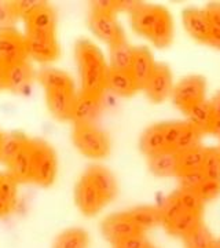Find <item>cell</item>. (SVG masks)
<instances>
[{
	"instance_id": "26",
	"label": "cell",
	"mask_w": 220,
	"mask_h": 248,
	"mask_svg": "<svg viewBox=\"0 0 220 248\" xmlns=\"http://www.w3.org/2000/svg\"><path fill=\"white\" fill-rule=\"evenodd\" d=\"M136 47L131 46L127 40L110 47V69L112 71L130 72L135 57Z\"/></svg>"
},
{
	"instance_id": "43",
	"label": "cell",
	"mask_w": 220,
	"mask_h": 248,
	"mask_svg": "<svg viewBox=\"0 0 220 248\" xmlns=\"http://www.w3.org/2000/svg\"><path fill=\"white\" fill-rule=\"evenodd\" d=\"M213 248H220V240L215 241V244H213Z\"/></svg>"
},
{
	"instance_id": "3",
	"label": "cell",
	"mask_w": 220,
	"mask_h": 248,
	"mask_svg": "<svg viewBox=\"0 0 220 248\" xmlns=\"http://www.w3.org/2000/svg\"><path fill=\"white\" fill-rule=\"evenodd\" d=\"M130 14L131 25L136 33L145 36L160 48L168 47L172 43L174 21L167 9L161 6L133 3Z\"/></svg>"
},
{
	"instance_id": "44",
	"label": "cell",
	"mask_w": 220,
	"mask_h": 248,
	"mask_svg": "<svg viewBox=\"0 0 220 248\" xmlns=\"http://www.w3.org/2000/svg\"><path fill=\"white\" fill-rule=\"evenodd\" d=\"M1 141H3V134L0 133V146H1Z\"/></svg>"
},
{
	"instance_id": "6",
	"label": "cell",
	"mask_w": 220,
	"mask_h": 248,
	"mask_svg": "<svg viewBox=\"0 0 220 248\" xmlns=\"http://www.w3.org/2000/svg\"><path fill=\"white\" fill-rule=\"evenodd\" d=\"M33 157H32V172L30 182L40 186H50L57 178V156L54 149L40 140H32Z\"/></svg>"
},
{
	"instance_id": "8",
	"label": "cell",
	"mask_w": 220,
	"mask_h": 248,
	"mask_svg": "<svg viewBox=\"0 0 220 248\" xmlns=\"http://www.w3.org/2000/svg\"><path fill=\"white\" fill-rule=\"evenodd\" d=\"M206 81L203 76L190 75L180 80L172 91V101L179 108L187 113L191 108L205 101Z\"/></svg>"
},
{
	"instance_id": "2",
	"label": "cell",
	"mask_w": 220,
	"mask_h": 248,
	"mask_svg": "<svg viewBox=\"0 0 220 248\" xmlns=\"http://www.w3.org/2000/svg\"><path fill=\"white\" fill-rule=\"evenodd\" d=\"M74 57L79 68L81 94L102 97L110 72L102 51L91 40L80 39L74 46Z\"/></svg>"
},
{
	"instance_id": "18",
	"label": "cell",
	"mask_w": 220,
	"mask_h": 248,
	"mask_svg": "<svg viewBox=\"0 0 220 248\" xmlns=\"http://www.w3.org/2000/svg\"><path fill=\"white\" fill-rule=\"evenodd\" d=\"M141 149L147 156L159 152L168 151L167 148V123L154 124L149 127L141 138Z\"/></svg>"
},
{
	"instance_id": "37",
	"label": "cell",
	"mask_w": 220,
	"mask_h": 248,
	"mask_svg": "<svg viewBox=\"0 0 220 248\" xmlns=\"http://www.w3.org/2000/svg\"><path fill=\"white\" fill-rule=\"evenodd\" d=\"M200 197L205 202H209V200H213L216 199L218 196L220 195V181H211V179H205L201 187L198 189L197 192Z\"/></svg>"
},
{
	"instance_id": "29",
	"label": "cell",
	"mask_w": 220,
	"mask_h": 248,
	"mask_svg": "<svg viewBox=\"0 0 220 248\" xmlns=\"http://www.w3.org/2000/svg\"><path fill=\"white\" fill-rule=\"evenodd\" d=\"M205 152H206V148H203L201 145H198L189 151L179 153V174L203 170Z\"/></svg>"
},
{
	"instance_id": "39",
	"label": "cell",
	"mask_w": 220,
	"mask_h": 248,
	"mask_svg": "<svg viewBox=\"0 0 220 248\" xmlns=\"http://www.w3.org/2000/svg\"><path fill=\"white\" fill-rule=\"evenodd\" d=\"M151 244L149 240L145 237V234H138L130 239H125L120 243L115 244V248H149Z\"/></svg>"
},
{
	"instance_id": "7",
	"label": "cell",
	"mask_w": 220,
	"mask_h": 248,
	"mask_svg": "<svg viewBox=\"0 0 220 248\" xmlns=\"http://www.w3.org/2000/svg\"><path fill=\"white\" fill-rule=\"evenodd\" d=\"M92 33L107 45L115 46L125 40V35L116 14L94 6L88 19Z\"/></svg>"
},
{
	"instance_id": "40",
	"label": "cell",
	"mask_w": 220,
	"mask_h": 248,
	"mask_svg": "<svg viewBox=\"0 0 220 248\" xmlns=\"http://www.w3.org/2000/svg\"><path fill=\"white\" fill-rule=\"evenodd\" d=\"M211 108H212V113H213V117L215 120H219L220 119V91L213 97V99L211 101Z\"/></svg>"
},
{
	"instance_id": "28",
	"label": "cell",
	"mask_w": 220,
	"mask_h": 248,
	"mask_svg": "<svg viewBox=\"0 0 220 248\" xmlns=\"http://www.w3.org/2000/svg\"><path fill=\"white\" fill-rule=\"evenodd\" d=\"M89 236L80 228H72L62 232L54 243V248H88Z\"/></svg>"
},
{
	"instance_id": "14",
	"label": "cell",
	"mask_w": 220,
	"mask_h": 248,
	"mask_svg": "<svg viewBox=\"0 0 220 248\" xmlns=\"http://www.w3.org/2000/svg\"><path fill=\"white\" fill-rule=\"evenodd\" d=\"M35 80V72L30 63L22 61L6 68V89L13 93L24 94L30 89Z\"/></svg>"
},
{
	"instance_id": "15",
	"label": "cell",
	"mask_w": 220,
	"mask_h": 248,
	"mask_svg": "<svg viewBox=\"0 0 220 248\" xmlns=\"http://www.w3.org/2000/svg\"><path fill=\"white\" fill-rule=\"evenodd\" d=\"M156 65L157 63L154 62V57H153V54L149 48L136 47L130 73L132 75V78H133L136 86L139 89H143L146 86L150 76L153 75V72L156 69Z\"/></svg>"
},
{
	"instance_id": "10",
	"label": "cell",
	"mask_w": 220,
	"mask_h": 248,
	"mask_svg": "<svg viewBox=\"0 0 220 248\" xmlns=\"http://www.w3.org/2000/svg\"><path fill=\"white\" fill-rule=\"evenodd\" d=\"M101 229H102L103 236L113 246L125 239H130V237L138 236V234H145L136 226V223L132 221L131 217L127 214V211L113 214V215L105 218L102 225H101Z\"/></svg>"
},
{
	"instance_id": "19",
	"label": "cell",
	"mask_w": 220,
	"mask_h": 248,
	"mask_svg": "<svg viewBox=\"0 0 220 248\" xmlns=\"http://www.w3.org/2000/svg\"><path fill=\"white\" fill-rule=\"evenodd\" d=\"M149 167L153 174L160 177L179 175V153L175 151H162L149 156Z\"/></svg>"
},
{
	"instance_id": "16",
	"label": "cell",
	"mask_w": 220,
	"mask_h": 248,
	"mask_svg": "<svg viewBox=\"0 0 220 248\" xmlns=\"http://www.w3.org/2000/svg\"><path fill=\"white\" fill-rule=\"evenodd\" d=\"M183 25L194 40L209 43V22L204 10L186 9L183 11Z\"/></svg>"
},
{
	"instance_id": "17",
	"label": "cell",
	"mask_w": 220,
	"mask_h": 248,
	"mask_svg": "<svg viewBox=\"0 0 220 248\" xmlns=\"http://www.w3.org/2000/svg\"><path fill=\"white\" fill-rule=\"evenodd\" d=\"M101 110V97L80 94L76 99L72 120L74 124H92Z\"/></svg>"
},
{
	"instance_id": "22",
	"label": "cell",
	"mask_w": 220,
	"mask_h": 248,
	"mask_svg": "<svg viewBox=\"0 0 220 248\" xmlns=\"http://www.w3.org/2000/svg\"><path fill=\"white\" fill-rule=\"evenodd\" d=\"M106 89L120 97H131L132 94H135L139 90V87L136 86L130 72L110 69L109 76H107Z\"/></svg>"
},
{
	"instance_id": "1",
	"label": "cell",
	"mask_w": 220,
	"mask_h": 248,
	"mask_svg": "<svg viewBox=\"0 0 220 248\" xmlns=\"http://www.w3.org/2000/svg\"><path fill=\"white\" fill-rule=\"evenodd\" d=\"M115 175L102 166H91L81 175L74 189V202L87 217L97 215L117 196Z\"/></svg>"
},
{
	"instance_id": "41",
	"label": "cell",
	"mask_w": 220,
	"mask_h": 248,
	"mask_svg": "<svg viewBox=\"0 0 220 248\" xmlns=\"http://www.w3.org/2000/svg\"><path fill=\"white\" fill-rule=\"evenodd\" d=\"M6 89V68L0 66V90Z\"/></svg>"
},
{
	"instance_id": "45",
	"label": "cell",
	"mask_w": 220,
	"mask_h": 248,
	"mask_svg": "<svg viewBox=\"0 0 220 248\" xmlns=\"http://www.w3.org/2000/svg\"><path fill=\"white\" fill-rule=\"evenodd\" d=\"M149 248H156V247H153V246H150V247Z\"/></svg>"
},
{
	"instance_id": "30",
	"label": "cell",
	"mask_w": 220,
	"mask_h": 248,
	"mask_svg": "<svg viewBox=\"0 0 220 248\" xmlns=\"http://www.w3.org/2000/svg\"><path fill=\"white\" fill-rule=\"evenodd\" d=\"M201 135L203 134L200 133L195 127H193L189 122H183V125H182V130H180L179 137L176 140L174 151L177 152V153H182V152L189 151L191 148L198 146Z\"/></svg>"
},
{
	"instance_id": "36",
	"label": "cell",
	"mask_w": 220,
	"mask_h": 248,
	"mask_svg": "<svg viewBox=\"0 0 220 248\" xmlns=\"http://www.w3.org/2000/svg\"><path fill=\"white\" fill-rule=\"evenodd\" d=\"M17 18L13 1H0V29L13 28Z\"/></svg>"
},
{
	"instance_id": "31",
	"label": "cell",
	"mask_w": 220,
	"mask_h": 248,
	"mask_svg": "<svg viewBox=\"0 0 220 248\" xmlns=\"http://www.w3.org/2000/svg\"><path fill=\"white\" fill-rule=\"evenodd\" d=\"M174 197H175L176 202L179 203L180 208L185 213L203 214L204 200L200 197V195L197 192L179 189L177 192L174 193Z\"/></svg>"
},
{
	"instance_id": "5",
	"label": "cell",
	"mask_w": 220,
	"mask_h": 248,
	"mask_svg": "<svg viewBox=\"0 0 220 248\" xmlns=\"http://www.w3.org/2000/svg\"><path fill=\"white\" fill-rule=\"evenodd\" d=\"M73 142L84 156L91 159H103L110 153L107 134L94 124H74Z\"/></svg>"
},
{
	"instance_id": "32",
	"label": "cell",
	"mask_w": 220,
	"mask_h": 248,
	"mask_svg": "<svg viewBox=\"0 0 220 248\" xmlns=\"http://www.w3.org/2000/svg\"><path fill=\"white\" fill-rule=\"evenodd\" d=\"M209 22V43L216 48H220V3H209L204 9Z\"/></svg>"
},
{
	"instance_id": "11",
	"label": "cell",
	"mask_w": 220,
	"mask_h": 248,
	"mask_svg": "<svg viewBox=\"0 0 220 248\" xmlns=\"http://www.w3.org/2000/svg\"><path fill=\"white\" fill-rule=\"evenodd\" d=\"M28 57L36 61L47 63L58 60L59 46L55 35H25Z\"/></svg>"
},
{
	"instance_id": "25",
	"label": "cell",
	"mask_w": 220,
	"mask_h": 248,
	"mask_svg": "<svg viewBox=\"0 0 220 248\" xmlns=\"http://www.w3.org/2000/svg\"><path fill=\"white\" fill-rule=\"evenodd\" d=\"M127 214L131 217V219L143 233L149 231L151 228L157 226L162 222L161 218V210L157 207H149V205H142L135 207L132 210H128Z\"/></svg>"
},
{
	"instance_id": "42",
	"label": "cell",
	"mask_w": 220,
	"mask_h": 248,
	"mask_svg": "<svg viewBox=\"0 0 220 248\" xmlns=\"http://www.w3.org/2000/svg\"><path fill=\"white\" fill-rule=\"evenodd\" d=\"M211 133H213L215 135L220 137V119L219 120H215V122H213V124H212V128H211Z\"/></svg>"
},
{
	"instance_id": "38",
	"label": "cell",
	"mask_w": 220,
	"mask_h": 248,
	"mask_svg": "<svg viewBox=\"0 0 220 248\" xmlns=\"http://www.w3.org/2000/svg\"><path fill=\"white\" fill-rule=\"evenodd\" d=\"M43 1H32V0H24V1H13V6L15 10L18 18H25L30 16Z\"/></svg>"
},
{
	"instance_id": "27",
	"label": "cell",
	"mask_w": 220,
	"mask_h": 248,
	"mask_svg": "<svg viewBox=\"0 0 220 248\" xmlns=\"http://www.w3.org/2000/svg\"><path fill=\"white\" fill-rule=\"evenodd\" d=\"M187 116H189V123L195 127L200 133H211L212 124L215 122L211 102L206 101L200 102L198 105H195L187 112Z\"/></svg>"
},
{
	"instance_id": "23",
	"label": "cell",
	"mask_w": 220,
	"mask_h": 248,
	"mask_svg": "<svg viewBox=\"0 0 220 248\" xmlns=\"http://www.w3.org/2000/svg\"><path fill=\"white\" fill-rule=\"evenodd\" d=\"M29 141L30 138L21 133L3 134V141L0 146V161L9 166L29 143Z\"/></svg>"
},
{
	"instance_id": "4",
	"label": "cell",
	"mask_w": 220,
	"mask_h": 248,
	"mask_svg": "<svg viewBox=\"0 0 220 248\" xmlns=\"http://www.w3.org/2000/svg\"><path fill=\"white\" fill-rule=\"evenodd\" d=\"M39 81L45 90L50 112L59 120H69L76 105V89L71 76L61 69L47 68L39 73Z\"/></svg>"
},
{
	"instance_id": "12",
	"label": "cell",
	"mask_w": 220,
	"mask_h": 248,
	"mask_svg": "<svg viewBox=\"0 0 220 248\" xmlns=\"http://www.w3.org/2000/svg\"><path fill=\"white\" fill-rule=\"evenodd\" d=\"M143 90L146 91V95L153 102H162L169 95H172L174 79L171 69L164 63H157L156 69Z\"/></svg>"
},
{
	"instance_id": "33",
	"label": "cell",
	"mask_w": 220,
	"mask_h": 248,
	"mask_svg": "<svg viewBox=\"0 0 220 248\" xmlns=\"http://www.w3.org/2000/svg\"><path fill=\"white\" fill-rule=\"evenodd\" d=\"M215 241L211 232L203 223L185 237L186 248H213Z\"/></svg>"
},
{
	"instance_id": "21",
	"label": "cell",
	"mask_w": 220,
	"mask_h": 248,
	"mask_svg": "<svg viewBox=\"0 0 220 248\" xmlns=\"http://www.w3.org/2000/svg\"><path fill=\"white\" fill-rule=\"evenodd\" d=\"M201 223H203V214L182 213L171 222L165 223L164 226H165V229L169 234H172L175 237L185 239L186 236H189Z\"/></svg>"
},
{
	"instance_id": "9",
	"label": "cell",
	"mask_w": 220,
	"mask_h": 248,
	"mask_svg": "<svg viewBox=\"0 0 220 248\" xmlns=\"http://www.w3.org/2000/svg\"><path fill=\"white\" fill-rule=\"evenodd\" d=\"M27 40L14 28L0 29V66L9 68L27 61Z\"/></svg>"
},
{
	"instance_id": "35",
	"label": "cell",
	"mask_w": 220,
	"mask_h": 248,
	"mask_svg": "<svg viewBox=\"0 0 220 248\" xmlns=\"http://www.w3.org/2000/svg\"><path fill=\"white\" fill-rule=\"evenodd\" d=\"M179 185L180 189L183 190H191V192H198V189L201 187L205 182V175H204L203 170L200 171H189V172H180L179 175Z\"/></svg>"
},
{
	"instance_id": "20",
	"label": "cell",
	"mask_w": 220,
	"mask_h": 248,
	"mask_svg": "<svg viewBox=\"0 0 220 248\" xmlns=\"http://www.w3.org/2000/svg\"><path fill=\"white\" fill-rule=\"evenodd\" d=\"M32 157H33V148L32 140L27 146L21 151L15 159L7 166L9 174L19 182H30V172H32Z\"/></svg>"
},
{
	"instance_id": "34",
	"label": "cell",
	"mask_w": 220,
	"mask_h": 248,
	"mask_svg": "<svg viewBox=\"0 0 220 248\" xmlns=\"http://www.w3.org/2000/svg\"><path fill=\"white\" fill-rule=\"evenodd\" d=\"M203 172L206 179L220 181V149L219 148H206L204 160Z\"/></svg>"
},
{
	"instance_id": "13",
	"label": "cell",
	"mask_w": 220,
	"mask_h": 248,
	"mask_svg": "<svg viewBox=\"0 0 220 248\" xmlns=\"http://www.w3.org/2000/svg\"><path fill=\"white\" fill-rule=\"evenodd\" d=\"M25 25L27 33L30 35H55V11L47 3H42L30 16L25 18Z\"/></svg>"
},
{
	"instance_id": "24",
	"label": "cell",
	"mask_w": 220,
	"mask_h": 248,
	"mask_svg": "<svg viewBox=\"0 0 220 248\" xmlns=\"http://www.w3.org/2000/svg\"><path fill=\"white\" fill-rule=\"evenodd\" d=\"M17 184L10 174H0V218L13 213L17 205Z\"/></svg>"
}]
</instances>
